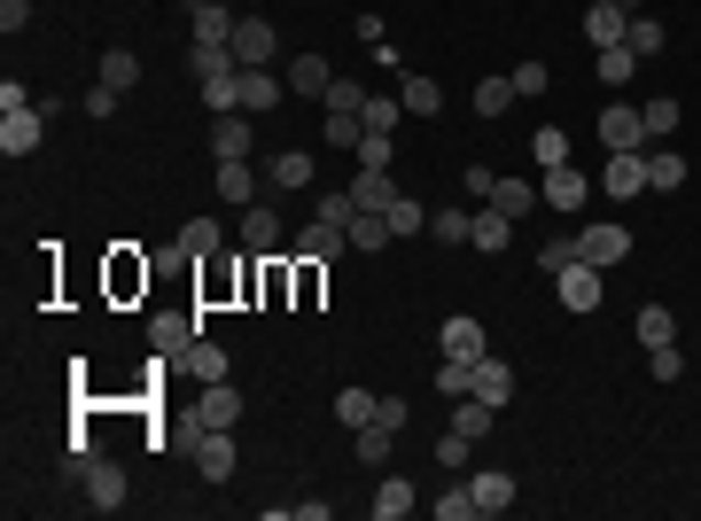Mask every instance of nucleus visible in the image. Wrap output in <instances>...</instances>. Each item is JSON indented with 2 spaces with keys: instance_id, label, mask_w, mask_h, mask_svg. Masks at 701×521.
<instances>
[{
  "instance_id": "obj_1",
  "label": "nucleus",
  "mask_w": 701,
  "mask_h": 521,
  "mask_svg": "<svg viewBox=\"0 0 701 521\" xmlns=\"http://www.w3.org/2000/svg\"><path fill=\"white\" fill-rule=\"evenodd\" d=\"M78 490H86V506H94V513H118V506H125V490H133V475H125L118 460H102V452H94V460L78 467Z\"/></svg>"
},
{
  "instance_id": "obj_2",
  "label": "nucleus",
  "mask_w": 701,
  "mask_h": 521,
  "mask_svg": "<svg viewBox=\"0 0 701 521\" xmlns=\"http://www.w3.org/2000/svg\"><path fill=\"white\" fill-rule=\"evenodd\" d=\"M577 257L608 273V265H624V257H632V234H624L616 218H600V226H585V234H577Z\"/></svg>"
},
{
  "instance_id": "obj_3",
  "label": "nucleus",
  "mask_w": 701,
  "mask_h": 521,
  "mask_svg": "<svg viewBox=\"0 0 701 521\" xmlns=\"http://www.w3.org/2000/svg\"><path fill=\"white\" fill-rule=\"evenodd\" d=\"M188 452H196L203 483H226L234 475V437H226V428H188Z\"/></svg>"
},
{
  "instance_id": "obj_4",
  "label": "nucleus",
  "mask_w": 701,
  "mask_h": 521,
  "mask_svg": "<svg viewBox=\"0 0 701 521\" xmlns=\"http://www.w3.org/2000/svg\"><path fill=\"white\" fill-rule=\"evenodd\" d=\"M600 195H616V203L647 195V156H639V148H616V156H608V171H600Z\"/></svg>"
},
{
  "instance_id": "obj_5",
  "label": "nucleus",
  "mask_w": 701,
  "mask_h": 521,
  "mask_svg": "<svg viewBox=\"0 0 701 521\" xmlns=\"http://www.w3.org/2000/svg\"><path fill=\"white\" fill-rule=\"evenodd\" d=\"M196 335H203V319H196V312H156V319H148V342H156V359H164V366L180 359Z\"/></svg>"
},
{
  "instance_id": "obj_6",
  "label": "nucleus",
  "mask_w": 701,
  "mask_h": 521,
  "mask_svg": "<svg viewBox=\"0 0 701 521\" xmlns=\"http://www.w3.org/2000/svg\"><path fill=\"white\" fill-rule=\"evenodd\" d=\"M585 195H592V180H585L577 163H546V180H538V203L546 211H577Z\"/></svg>"
},
{
  "instance_id": "obj_7",
  "label": "nucleus",
  "mask_w": 701,
  "mask_h": 521,
  "mask_svg": "<svg viewBox=\"0 0 701 521\" xmlns=\"http://www.w3.org/2000/svg\"><path fill=\"white\" fill-rule=\"evenodd\" d=\"M554 288H561V312H600V265H585V257L554 273Z\"/></svg>"
},
{
  "instance_id": "obj_8",
  "label": "nucleus",
  "mask_w": 701,
  "mask_h": 521,
  "mask_svg": "<svg viewBox=\"0 0 701 521\" xmlns=\"http://www.w3.org/2000/svg\"><path fill=\"white\" fill-rule=\"evenodd\" d=\"M274 47H281V39H274V24H266V16H242V24H234V63H242V70H266V63H274Z\"/></svg>"
},
{
  "instance_id": "obj_9",
  "label": "nucleus",
  "mask_w": 701,
  "mask_h": 521,
  "mask_svg": "<svg viewBox=\"0 0 701 521\" xmlns=\"http://www.w3.org/2000/svg\"><path fill=\"white\" fill-rule=\"evenodd\" d=\"M242 420V389L234 382H203L196 389V428H234Z\"/></svg>"
},
{
  "instance_id": "obj_10",
  "label": "nucleus",
  "mask_w": 701,
  "mask_h": 521,
  "mask_svg": "<svg viewBox=\"0 0 701 521\" xmlns=\"http://www.w3.org/2000/svg\"><path fill=\"white\" fill-rule=\"evenodd\" d=\"M40 117H47V110H0V156H32L40 133H47Z\"/></svg>"
},
{
  "instance_id": "obj_11",
  "label": "nucleus",
  "mask_w": 701,
  "mask_h": 521,
  "mask_svg": "<svg viewBox=\"0 0 701 521\" xmlns=\"http://www.w3.org/2000/svg\"><path fill=\"white\" fill-rule=\"evenodd\" d=\"M171 374H188L196 389H203V382H226V351H219V342H203V335H196L188 351L171 359Z\"/></svg>"
},
{
  "instance_id": "obj_12",
  "label": "nucleus",
  "mask_w": 701,
  "mask_h": 521,
  "mask_svg": "<svg viewBox=\"0 0 701 521\" xmlns=\"http://www.w3.org/2000/svg\"><path fill=\"white\" fill-rule=\"evenodd\" d=\"M188 16H196V47H234V9H219V0H188Z\"/></svg>"
},
{
  "instance_id": "obj_13",
  "label": "nucleus",
  "mask_w": 701,
  "mask_h": 521,
  "mask_svg": "<svg viewBox=\"0 0 701 521\" xmlns=\"http://www.w3.org/2000/svg\"><path fill=\"white\" fill-rule=\"evenodd\" d=\"M600 140H608V156H616V148H639V140H647L639 110H632V102H608V110H600Z\"/></svg>"
},
{
  "instance_id": "obj_14",
  "label": "nucleus",
  "mask_w": 701,
  "mask_h": 521,
  "mask_svg": "<svg viewBox=\"0 0 701 521\" xmlns=\"http://www.w3.org/2000/svg\"><path fill=\"white\" fill-rule=\"evenodd\" d=\"M468 397H483V405H499V412H507V405H514V366L483 351V359H476V389H468Z\"/></svg>"
},
{
  "instance_id": "obj_15",
  "label": "nucleus",
  "mask_w": 701,
  "mask_h": 521,
  "mask_svg": "<svg viewBox=\"0 0 701 521\" xmlns=\"http://www.w3.org/2000/svg\"><path fill=\"white\" fill-rule=\"evenodd\" d=\"M483 351H491V342H483V319L453 312V319H445V359H468V366H476Z\"/></svg>"
},
{
  "instance_id": "obj_16",
  "label": "nucleus",
  "mask_w": 701,
  "mask_h": 521,
  "mask_svg": "<svg viewBox=\"0 0 701 521\" xmlns=\"http://www.w3.org/2000/svg\"><path fill=\"white\" fill-rule=\"evenodd\" d=\"M327 86H335L327 55H297V63H289V94H304V102H327Z\"/></svg>"
},
{
  "instance_id": "obj_17",
  "label": "nucleus",
  "mask_w": 701,
  "mask_h": 521,
  "mask_svg": "<svg viewBox=\"0 0 701 521\" xmlns=\"http://www.w3.org/2000/svg\"><path fill=\"white\" fill-rule=\"evenodd\" d=\"M281 86H289V78H274V70H242V110H249V117H274V110H281Z\"/></svg>"
},
{
  "instance_id": "obj_18",
  "label": "nucleus",
  "mask_w": 701,
  "mask_h": 521,
  "mask_svg": "<svg viewBox=\"0 0 701 521\" xmlns=\"http://www.w3.org/2000/svg\"><path fill=\"white\" fill-rule=\"evenodd\" d=\"M585 32H592V47H616V39L632 32V9H616V0H592V9H585Z\"/></svg>"
},
{
  "instance_id": "obj_19",
  "label": "nucleus",
  "mask_w": 701,
  "mask_h": 521,
  "mask_svg": "<svg viewBox=\"0 0 701 521\" xmlns=\"http://www.w3.org/2000/svg\"><path fill=\"white\" fill-rule=\"evenodd\" d=\"M219 195L242 203V211L257 203V171H249V156H219Z\"/></svg>"
},
{
  "instance_id": "obj_20",
  "label": "nucleus",
  "mask_w": 701,
  "mask_h": 521,
  "mask_svg": "<svg viewBox=\"0 0 701 521\" xmlns=\"http://www.w3.org/2000/svg\"><path fill=\"white\" fill-rule=\"evenodd\" d=\"M335 249H350V234H343V226H327V218H312V226H304V241H297L304 265H327Z\"/></svg>"
},
{
  "instance_id": "obj_21",
  "label": "nucleus",
  "mask_w": 701,
  "mask_h": 521,
  "mask_svg": "<svg viewBox=\"0 0 701 521\" xmlns=\"http://www.w3.org/2000/svg\"><path fill=\"white\" fill-rule=\"evenodd\" d=\"M468 490H476V513H507L514 506V475H499V467L468 475Z\"/></svg>"
},
{
  "instance_id": "obj_22",
  "label": "nucleus",
  "mask_w": 701,
  "mask_h": 521,
  "mask_svg": "<svg viewBox=\"0 0 701 521\" xmlns=\"http://www.w3.org/2000/svg\"><path fill=\"white\" fill-rule=\"evenodd\" d=\"M670 188H686V156L678 148H655L647 156V195H670Z\"/></svg>"
},
{
  "instance_id": "obj_23",
  "label": "nucleus",
  "mask_w": 701,
  "mask_h": 521,
  "mask_svg": "<svg viewBox=\"0 0 701 521\" xmlns=\"http://www.w3.org/2000/svg\"><path fill=\"white\" fill-rule=\"evenodd\" d=\"M350 203H359V211H390V203H398L390 171H359V180H350Z\"/></svg>"
},
{
  "instance_id": "obj_24",
  "label": "nucleus",
  "mask_w": 701,
  "mask_h": 521,
  "mask_svg": "<svg viewBox=\"0 0 701 521\" xmlns=\"http://www.w3.org/2000/svg\"><path fill=\"white\" fill-rule=\"evenodd\" d=\"M211 148H219V156H249V110H226V117L211 125Z\"/></svg>"
},
{
  "instance_id": "obj_25",
  "label": "nucleus",
  "mask_w": 701,
  "mask_h": 521,
  "mask_svg": "<svg viewBox=\"0 0 701 521\" xmlns=\"http://www.w3.org/2000/svg\"><path fill=\"white\" fill-rule=\"evenodd\" d=\"M398 102H405L413 117H436V102H445V94H436V78H421V70H405V78H398Z\"/></svg>"
},
{
  "instance_id": "obj_26",
  "label": "nucleus",
  "mask_w": 701,
  "mask_h": 521,
  "mask_svg": "<svg viewBox=\"0 0 701 521\" xmlns=\"http://www.w3.org/2000/svg\"><path fill=\"white\" fill-rule=\"evenodd\" d=\"M242 241H249V249H281V218H274L266 203H249V211H242Z\"/></svg>"
},
{
  "instance_id": "obj_27",
  "label": "nucleus",
  "mask_w": 701,
  "mask_h": 521,
  "mask_svg": "<svg viewBox=\"0 0 701 521\" xmlns=\"http://www.w3.org/2000/svg\"><path fill=\"white\" fill-rule=\"evenodd\" d=\"M491 211H499V218H531V211H538V188L499 180V188H491Z\"/></svg>"
},
{
  "instance_id": "obj_28",
  "label": "nucleus",
  "mask_w": 701,
  "mask_h": 521,
  "mask_svg": "<svg viewBox=\"0 0 701 521\" xmlns=\"http://www.w3.org/2000/svg\"><path fill=\"white\" fill-rule=\"evenodd\" d=\"M429 234H436V241H445V249H460V241L476 234V218H468L460 203H445V211H429Z\"/></svg>"
},
{
  "instance_id": "obj_29",
  "label": "nucleus",
  "mask_w": 701,
  "mask_h": 521,
  "mask_svg": "<svg viewBox=\"0 0 701 521\" xmlns=\"http://www.w3.org/2000/svg\"><path fill=\"white\" fill-rule=\"evenodd\" d=\"M491 420H499V405H483V397H453V428H460V437H491Z\"/></svg>"
},
{
  "instance_id": "obj_30",
  "label": "nucleus",
  "mask_w": 701,
  "mask_h": 521,
  "mask_svg": "<svg viewBox=\"0 0 701 521\" xmlns=\"http://www.w3.org/2000/svg\"><path fill=\"white\" fill-rule=\"evenodd\" d=\"M350 437H359V460H367V467H382L390 444H398V428H390V420H367V428H350Z\"/></svg>"
},
{
  "instance_id": "obj_31",
  "label": "nucleus",
  "mask_w": 701,
  "mask_h": 521,
  "mask_svg": "<svg viewBox=\"0 0 701 521\" xmlns=\"http://www.w3.org/2000/svg\"><path fill=\"white\" fill-rule=\"evenodd\" d=\"M507 241H514V218H499V211L483 203V211H476V234H468V249H507Z\"/></svg>"
},
{
  "instance_id": "obj_32",
  "label": "nucleus",
  "mask_w": 701,
  "mask_h": 521,
  "mask_svg": "<svg viewBox=\"0 0 701 521\" xmlns=\"http://www.w3.org/2000/svg\"><path fill=\"white\" fill-rule=\"evenodd\" d=\"M413 498H421V490H413V483H398V475H390V483H382V490H375V521H405V513H413Z\"/></svg>"
},
{
  "instance_id": "obj_33",
  "label": "nucleus",
  "mask_w": 701,
  "mask_h": 521,
  "mask_svg": "<svg viewBox=\"0 0 701 521\" xmlns=\"http://www.w3.org/2000/svg\"><path fill=\"white\" fill-rule=\"evenodd\" d=\"M266 180H274V188H312V156H304V148H281Z\"/></svg>"
},
{
  "instance_id": "obj_34",
  "label": "nucleus",
  "mask_w": 701,
  "mask_h": 521,
  "mask_svg": "<svg viewBox=\"0 0 701 521\" xmlns=\"http://www.w3.org/2000/svg\"><path fill=\"white\" fill-rule=\"evenodd\" d=\"M592 70H600V86H632V70H639V55H632V47L616 39V47H600V63H592Z\"/></svg>"
},
{
  "instance_id": "obj_35",
  "label": "nucleus",
  "mask_w": 701,
  "mask_h": 521,
  "mask_svg": "<svg viewBox=\"0 0 701 521\" xmlns=\"http://www.w3.org/2000/svg\"><path fill=\"white\" fill-rule=\"evenodd\" d=\"M375 412H382V397H375V389H343V397H335V420H343V428H367Z\"/></svg>"
},
{
  "instance_id": "obj_36",
  "label": "nucleus",
  "mask_w": 701,
  "mask_h": 521,
  "mask_svg": "<svg viewBox=\"0 0 701 521\" xmlns=\"http://www.w3.org/2000/svg\"><path fill=\"white\" fill-rule=\"evenodd\" d=\"M343 234H350V249H390V218H382V211H359Z\"/></svg>"
},
{
  "instance_id": "obj_37",
  "label": "nucleus",
  "mask_w": 701,
  "mask_h": 521,
  "mask_svg": "<svg viewBox=\"0 0 701 521\" xmlns=\"http://www.w3.org/2000/svg\"><path fill=\"white\" fill-rule=\"evenodd\" d=\"M624 47H632V55L647 63V55H663V47H670V32H663L655 16H632V32H624Z\"/></svg>"
},
{
  "instance_id": "obj_38",
  "label": "nucleus",
  "mask_w": 701,
  "mask_h": 521,
  "mask_svg": "<svg viewBox=\"0 0 701 521\" xmlns=\"http://www.w3.org/2000/svg\"><path fill=\"white\" fill-rule=\"evenodd\" d=\"M514 110V78H483L476 86V117H507Z\"/></svg>"
},
{
  "instance_id": "obj_39",
  "label": "nucleus",
  "mask_w": 701,
  "mask_h": 521,
  "mask_svg": "<svg viewBox=\"0 0 701 521\" xmlns=\"http://www.w3.org/2000/svg\"><path fill=\"white\" fill-rule=\"evenodd\" d=\"M429 513H436V521H476V490H468V483H453L445 498H429Z\"/></svg>"
},
{
  "instance_id": "obj_40",
  "label": "nucleus",
  "mask_w": 701,
  "mask_h": 521,
  "mask_svg": "<svg viewBox=\"0 0 701 521\" xmlns=\"http://www.w3.org/2000/svg\"><path fill=\"white\" fill-rule=\"evenodd\" d=\"M133 78H141V55H133V47H110V55H102V86H118V94H125Z\"/></svg>"
},
{
  "instance_id": "obj_41",
  "label": "nucleus",
  "mask_w": 701,
  "mask_h": 521,
  "mask_svg": "<svg viewBox=\"0 0 701 521\" xmlns=\"http://www.w3.org/2000/svg\"><path fill=\"white\" fill-rule=\"evenodd\" d=\"M211 249H219V226H211V218H188V226H180V257L196 265V257H211Z\"/></svg>"
},
{
  "instance_id": "obj_42",
  "label": "nucleus",
  "mask_w": 701,
  "mask_h": 521,
  "mask_svg": "<svg viewBox=\"0 0 701 521\" xmlns=\"http://www.w3.org/2000/svg\"><path fill=\"white\" fill-rule=\"evenodd\" d=\"M639 342H647V351H655V342H678V319L663 304H639Z\"/></svg>"
},
{
  "instance_id": "obj_43",
  "label": "nucleus",
  "mask_w": 701,
  "mask_h": 521,
  "mask_svg": "<svg viewBox=\"0 0 701 521\" xmlns=\"http://www.w3.org/2000/svg\"><path fill=\"white\" fill-rule=\"evenodd\" d=\"M639 125H647V140H670V133H678V102H670V94H655V102L639 110Z\"/></svg>"
},
{
  "instance_id": "obj_44",
  "label": "nucleus",
  "mask_w": 701,
  "mask_h": 521,
  "mask_svg": "<svg viewBox=\"0 0 701 521\" xmlns=\"http://www.w3.org/2000/svg\"><path fill=\"white\" fill-rule=\"evenodd\" d=\"M468 452H476V437H460V428H445V437H436V467H468Z\"/></svg>"
},
{
  "instance_id": "obj_45",
  "label": "nucleus",
  "mask_w": 701,
  "mask_h": 521,
  "mask_svg": "<svg viewBox=\"0 0 701 521\" xmlns=\"http://www.w3.org/2000/svg\"><path fill=\"white\" fill-rule=\"evenodd\" d=\"M327 110L359 117V110H367V86H359V78H335V86H327Z\"/></svg>"
},
{
  "instance_id": "obj_46",
  "label": "nucleus",
  "mask_w": 701,
  "mask_h": 521,
  "mask_svg": "<svg viewBox=\"0 0 701 521\" xmlns=\"http://www.w3.org/2000/svg\"><path fill=\"white\" fill-rule=\"evenodd\" d=\"M398 110H405V102H390V94H367L359 125H367V133H390V125H398Z\"/></svg>"
},
{
  "instance_id": "obj_47",
  "label": "nucleus",
  "mask_w": 701,
  "mask_h": 521,
  "mask_svg": "<svg viewBox=\"0 0 701 521\" xmlns=\"http://www.w3.org/2000/svg\"><path fill=\"white\" fill-rule=\"evenodd\" d=\"M382 218H390V234H421V226H429V211H421L413 195H398V203H390Z\"/></svg>"
},
{
  "instance_id": "obj_48",
  "label": "nucleus",
  "mask_w": 701,
  "mask_h": 521,
  "mask_svg": "<svg viewBox=\"0 0 701 521\" xmlns=\"http://www.w3.org/2000/svg\"><path fill=\"white\" fill-rule=\"evenodd\" d=\"M647 374H655V382H678V374H686L678 342H655V351H647Z\"/></svg>"
},
{
  "instance_id": "obj_49",
  "label": "nucleus",
  "mask_w": 701,
  "mask_h": 521,
  "mask_svg": "<svg viewBox=\"0 0 701 521\" xmlns=\"http://www.w3.org/2000/svg\"><path fill=\"white\" fill-rule=\"evenodd\" d=\"M359 171H390V133H359Z\"/></svg>"
},
{
  "instance_id": "obj_50",
  "label": "nucleus",
  "mask_w": 701,
  "mask_h": 521,
  "mask_svg": "<svg viewBox=\"0 0 701 521\" xmlns=\"http://www.w3.org/2000/svg\"><path fill=\"white\" fill-rule=\"evenodd\" d=\"M359 133H367L359 117H343V110H327V148H359Z\"/></svg>"
},
{
  "instance_id": "obj_51",
  "label": "nucleus",
  "mask_w": 701,
  "mask_h": 521,
  "mask_svg": "<svg viewBox=\"0 0 701 521\" xmlns=\"http://www.w3.org/2000/svg\"><path fill=\"white\" fill-rule=\"evenodd\" d=\"M320 218H327V226H350V218H359V203H350V188L320 195Z\"/></svg>"
},
{
  "instance_id": "obj_52",
  "label": "nucleus",
  "mask_w": 701,
  "mask_h": 521,
  "mask_svg": "<svg viewBox=\"0 0 701 521\" xmlns=\"http://www.w3.org/2000/svg\"><path fill=\"white\" fill-rule=\"evenodd\" d=\"M546 163H569V133H561V125L538 133V171H546Z\"/></svg>"
},
{
  "instance_id": "obj_53",
  "label": "nucleus",
  "mask_w": 701,
  "mask_h": 521,
  "mask_svg": "<svg viewBox=\"0 0 701 521\" xmlns=\"http://www.w3.org/2000/svg\"><path fill=\"white\" fill-rule=\"evenodd\" d=\"M514 94H522V102L546 94V63H514Z\"/></svg>"
},
{
  "instance_id": "obj_54",
  "label": "nucleus",
  "mask_w": 701,
  "mask_h": 521,
  "mask_svg": "<svg viewBox=\"0 0 701 521\" xmlns=\"http://www.w3.org/2000/svg\"><path fill=\"white\" fill-rule=\"evenodd\" d=\"M491 188H499V180H491V171H483V163H468V171H460V195H476V203H491Z\"/></svg>"
},
{
  "instance_id": "obj_55",
  "label": "nucleus",
  "mask_w": 701,
  "mask_h": 521,
  "mask_svg": "<svg viewBox=\"0 0 701 521\" xmlns=\"http://www.w3.org/2000/svg\"><path fill=\"white\" fill-rule=\"evenodd\" d=\"M538 265H546V273H561V265H577V241H546V249H538Z\"/></svg>"
},
{
  "instance_id": "obj_56",
  "label": "nucleus",
  "mask_w": 701,
  "mask_h": 521,
  "mask_svg": "<svg viewBox=\"0 0 701 521\" xmlns=\"http://www.w3.org/2000/svg\"><path fill=\"white\" fill-rule=\"evenodd\" d=\"M32 24V0H0V32H24Z\"/></svg>"
},
{
  "instance_id": "obj_57",
  "label": "nucleus",
  "mask_w": 701,
  "mask_h": 521,
  "mask_svg": "<svg viewBox=\"0 0 701 521\" xmlns=\"http://www.w3.org/2000/svg\"><path fill=\"white\" fill-rule=\"evenodd\" d=\"M86 117H118V86H94V94H86Z\"/></svg>"
},
{
  "instance_id": "obj_58",
  "label": "nucleus",
  "mask_w": 701,
  "mask_h": 521,
  "mask_svg": "<svg viewBox=\"0 0 701 521\" xmlns=\"http://www.w3.org/2000/svg\"><path fill=\"white\" fill-rule=\"evenodd\" d=\"M616 9H632V16H639V0H616Z\"/></svg>"
}]
</instances>
